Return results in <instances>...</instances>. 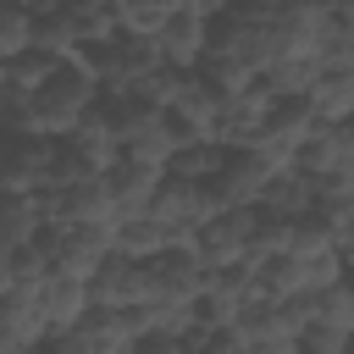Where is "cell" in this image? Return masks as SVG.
I'll return each instance as SVG.
<instances>
[{"label": "cell", "instance_id": "obj_1", "mask_svg": "<svg viewBox=\"0 0 354 354\" xmlns=\"http://www.w3.org/2000/svg\"><path fill=\"white\" fill-rule=\"evenodd\" d=\"M94 94H100V77H94L77 55H66V61H55V66L44 72V83H39L11 116H0V122H11V127H22V133H39V138H66V133L77 127V116L94 105Z\"/></svg>", "mask_w": 354, "mask_h": 354}, {"label": "cell", "instance_id": "obj_2", "mask_svg": "<svg viewBox=\"0 0 354 354\" xmlns=\"http://www.w3.org/2000/svg\"><path fill=\"white\" fill-rule=\"evenodd\" d=\"M216 210H221V199H216L210 177H171L166 171L160 188H155V199H149V216L171 232V243H188V232L205 227Z\"/></svg>", "mask_w": 354, "mask_h": 354}, {"label": "cell", "instance_id": "obj_3", "mask_svg": "<svg viewBox=\"0 0 354 354\" xmlns=\"http://www.w3.org/2000/svg\"><path fill=\"white\" fill-rule=\"evenodd\" d=\"M254 216H260V205H221L205 227H194L188 232V249L199 254V266L210 271V266L243 260L249 254V238H254Z\"/></svg>", "mask_w": 354, "mask_h": 354}, {"label": "cell", "instance_id": "obj_4", "mask_svg": "<svg viewBox=\"0 0 354 354\" xmlns=\"http://www.w3.org/2000/svg\"><path fill=\"white\" fill-rule=\"evenodd\" d=\"M271 105H277V94H271L260 77H249L243 88H232V94L221 100L210 138H221L227 149H243V144H254V138H260V127H266V116H271Z\"/></svg>", "mask_w": 354, "mask_h": 354}, {"label": "cell", "instance_id": "obj_5", "mask_svg": "<svg viewBox=\"0 0 354 354\" xmlns=\"http://www.w3.org/2000/svg\"><path fill=\"white\" fill-rule=\"evenodd\" d=\"M144 299H199V288H205V266H199V254L188 249V243H166L160 254H149L144 260Z\"/></svg>", "mask_w": 354, "mask_h": 354}, {"label": "cell", "instance_id": "obj_6", "mask_svg": "<svg viewBox=\"0 0 354 354\" xmlns=\"http://www.w3.org/2000/svg\"><path fill=\"white\" fill-rule=\"evenodd\" d=\"M326 0H282L271 11V33H277V50L282 55H321V39H326Z\"/></svg>", "mask_w": 354, "mask_h": 354}, {"label": "cell", "instance_id": "obj_7", "mask_svg": "<svg viewBox=\"0 0 354 354\" xmlns=\"http://www.w3.org/2000/svg\"><path fill=\"white\" fill-rule=\"evenodd\" d=\"M166 166H149V160H133V155H116L105 166V194H111V216H138L149 210L155 188H160Z\"/></svg>", "mask_w": 354, "mask_h": 354}, {"label": "cell", "instance_id": "obj_8", "mask_svg": "<svg viewBox=\"0 0 354 354\" xmlns=\"http://www.w3.org/2000/svg\"><path fill=\"white\" fill-rule=\"evenodd\" d=\"M266 177H271V166H266L254 149H227L221 166L210 171V188H216L221 205H260Z\"/></svg>", "mask_w": 354, "mask_h": 354}, {"label": "cell", "instance_id": "obj_9", "mask_svg": "<svg viewBox=\"0 0 354 354\" xmlns=\"http://www.w3.org/2000/svg\"><path fill=\"white\" fill-rule=\"evenodd\" d=\"M155 44H160V61L166 66H199V55L210 44V17L194 11V6H183V11H171L155 28Z\"/></svg>", "mask_w": 354, "mask_h": 354}, {"label": "cell", "instance_id": "obj_10", "mask_svg": "<svg viewBox=\"0 0 354 354\" xmlns=\"http://www.w3.org/2000/svg\"><path fill=\"white\" fill-rule=\"evenodd\" d=\"M149 288H144V260L133 254H105L94 271H88V304H138Z\"/></svg>", "mask_w": 354, "mask_h": 354}, {"label": "cell", "instance_id": "obj_11", "mask_svg": "<svg viewBox=\"0 0 354 354\" xmlns=\"http://www.w3.org/2000/svg\"><path fill=\"white\" fill-rule=\"evenodd\" d=\"M343 160H354V133H348V122H315L310 138L293 149V166L310 171V177H326V171H337Z\"/></svg>", "mask_w": 354, "mask_h": 354}, {"label": "cell", "instance_id": "obj_12", "mask_svg": "<svg viewBox=\"0 0 354 354\" xmlns=\"http://www.w3.org/2000/svg\"><path fill=\"white\" fill-rule=\"evenodd\" d=\"M61 144H66L72 155H83V160H88L94 171H105V166H111V160L122 155V144H116V127H111V116H105L100 105H88V111L77 116V127H72V133H66Z\"/></svg>", "mask_w": 354, "mask_h": 354}, {"label": "cell", "instance_id": "obj_13", "mask_svg": "<svg viewBox=\"0 0 354 354\" xmlns=\"http://www.w3.org/2000/svg\"><path fill=\"white\" fill-rule=\"evenodd\" d=\"M39 304H44V321L50 332H66L83 310H88V277H72V271H50L39 282Z\"/></svg>", "mask_w": 354, "mask_h": 354}, {"label": "cell", "instance_id": "obj_14", "mask_svg": "<svg viewBox=\"0 0 354 354\" xmlns=\"http://www.w3.org/2000/svg\"><path fill=\"white\" fill-rule=\"evenodd\" d=\"M315 205H321V199H315V177H310V171L282 166V171L266 177L260 210H271V216H304V210H315Z\"/></svg>", "mask_w": 354, "mask_h": 354}, {"label": "cell", "instance_id": "obj_15", "mask_svg": "<svg viewBox=\"0 0 354 354\" xmlns=\"http://www.w3.org/2000/svg\"><path fill=\"white\" fill-rule=\"evenodd\" d=\"M44 227V210H39V194H22V188H0V243L17 249V243H33Z\"/></svg>", "mask_w": 354, "mask_h": 354}, {"label": "cell", "instance_id": "obj_16", "mask_svg": "<svg viewBox=\"0 0 354 354\" xmlns=\"http://www.w3.org/2000/svg\"><path fill=\"white\" fill-rule=\"evenodd\" d=\"M310 105L321 122H354V66H321L310 83Z\"/></svg>", "mask_w": 354, "mask_h": 354}, {"label": "cell", "instance_id": "obj_17", "mask_svg": "<svg viewBox=\"0 0 354 354\" xmlns=\"http://www.w3.org/2000/svg\"><path fill=\"white\" fill-rule=\"evenodd\" d=\"M254 77H260L277 100H288V94H310V83L321 77V55H271Z\"/></svg>", "mask_w": 354, "mask_h": 354}, {"label": "cell", "instance_id": "obj_18", "mask_svg": "<svg viewBox=\"0 0 354 354\" xmlns=\"http://www.w3.org/2000/svg\"><path fill=\"white\" fill-rule=\"evenodd\" d=\"M166 243H171V232H166L149 210H138V216H116V232H111V249H116V254L149 260V254H160Z\"/></svg>", "mask_w": 354, "mask_h": 354}, {"label": "cell", "instance_id": "obj_19", "mask_svg": "<svg viewBox=\"0 0 354 354\" xmlns=\"http://www.w3.org/2000/svg\"><path fill=\"white\" fill-rule=\"evenodd\" d=\"M55 11L72 22L77 44H100V39H111V33L122 28V22H116V0H61Z\"/></svg>", "mask_w": 354, "mask_h": 354}, {"label": "cell", "instance_id": "obj_20", "mask_svg": "<svg viewBox=\"0 0 354 354\" xmlns=\"http://www.w3.org/2000/svg\"><path fill=\"white\" fill-rule=\"evenodd\" d=\"M221 155H227V144H221V138H188V144H177V149H171L166 171H171V177H210V171L221 166Z\"/></svg>", "mask_w": 354, "mask_h": 354}, {"label": "cell", "instance_id": "obj_21", "mask_svg": "<svg viewBox=\"0 0 354 354\" xmlns=\"http://www.w3.org/2000/svg\"><path fill=\"white\" fill-rule=\"evenodd\" d=\"M33 50L39 55H50V61H66L72 50H77V33H72V22L50 6V11H33Z\"/></svg>", "mask_w": 354, "mask_h": 354}, {"label": "cell", "instance_id": "obj_22", "mask_svg": "<svg viewBox=\"0 0 354 354\" xmlns=\"http://www.w3.org/2000/svg\"><path fill=\"white\" fill-rule=\"evenodd\" d=\"M33 50V11L22 0H0V61Z\"/></svg>", "mask_w": 354, "mask_h": 354}, {"label": "cell", "instance_id": "obj_23", "mask_svg": "<svg viewBox=\"0 0 354 354\" xmlns=\"http://www.w3.org/2000/svg\"><path fill=\"white\" fill-rule=\"evenodd\" d=\"M6 266H11V288H39V282L50 277V260H44L39 243H17V249H6Z\"/></svg>", "mask_w": 354, "mask_h": 354}, {"label": "cell", "instance_id": "obj_24", "mask_svg": "<svg viewBox=\"0 0 354 354\" xmlns=\"http://www.w3.org/2000/svg\"><path fill=\"white\" fill-rule=\"evenodd\" d=\"M348 343H354V332L337 326V321H326V315H310L304 332H299V348H310V354H337V348H348Z\"/></svg>", "mask_w": 354, "mask_h": 354}, {"label": "cell", "instance_id": "obj_25", "mask_svg": "<svg viewBox=\"0 0 354 354\" xmlns=\"http://www.w3.org/2000/svg\"><path fill=\"white\" fill-rule=\"evenodd\" d=\"M315 199H321V210H354V160L315 177Z\"/></svg>", "mask_w": 354, "mask_h": 354}, {"label": "cell", "instance_id": "obj_26", "mask_svg": "<svg viewBox=\"0 0 354 354\" xmlns=\"http://www.w3.org/2000/svg\"><path fill=\"white\" fill-rule=\"evenodd\" d=\"M321 66H354V17H332V22H326Z\"/></svg>", "mask_w": 354, "mask_h": 354}, {"label": "cell", "instance_id": "obj_27", "mask_svg": "<svg viewBox=\"0 0 354 354\" xmlns=\"http://www.w3.org/2000/svg\"><path fill=\"white\" fill-rule=\"evenodd\" d=\"M11 288V266H6V243H0V293Z\"/></svg>", "mask_w": 354, "mask_h": 354}, {"label": "cell", "instance_id": "obj_28", "mask_svg": "<svg viewBox=\"0 0 354 354\" xmlns=\"http://www.w3.org/2000/svg\"><path fill=\"white\" fill-rule=\"evenodd\" d=\"M28 11H50V6H61V0H22Z\"/></svg>", "mask_w": 354, "mask_h": 354}, {"label": "cell", "instance_id": "obj_29", "mask_svg": "<svg viewBox=\"0 0 354 354\" xmlns=\"http://www.w3.org/2000/svg\"><path fill=\"white\" fill-rule=\"evenodd\" d=\"M343 266H348V271H354V254H348V260H343Z\"/></svg>", "mask_w": 354, "mask_h": 354}, {"label": "cell", "instance_id": "obj_30", "mask_svg": "<svg viewBox=\"0 0 354 354\" xmlns=\"http://www.w3.org/2000/svg\"><path fill=\"white\" fill-rule=\"evenodd\" d=\"M348 133H354V122H348Z\"/></svg>", "mask_w": 354, "mask_h": 354}]
</instances>
